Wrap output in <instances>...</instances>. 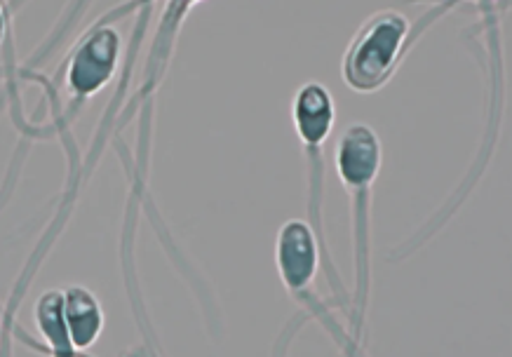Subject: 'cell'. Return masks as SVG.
Segmentation results:
<instances>
[{
  "mask_svg": "<svg viewBox=\"0 0 512 357\" xmlns=\"http://www.w3.org/2000/svg\"><path fill=\"white\" fill-rule=\"evenodd\" d=\"M12 10L15 5L10 0H0V47H5L12 36Z\"/></svg>",
  "mask_w": 512,
  "mask_h": 357,
  "instance_id": "9",
  "label": "cell"
},
{
  "mask_svg": "<svg viewBox=\"0 0 512 357\" xmlns=\"http://www.w3.org/2000/svg\"><path fill=\"white\" fill-rule=\"evenodd\" d=\"M66 325L76 353H87L101 339L106 329V311L99 294L87 285L73 282L64 287Z\"/></svg>",
  "mask_w": 512,
  "mask_h": 357,
  "instance_id": "7",
  "label": "cell"
},
{
  "mask_svg": "<svg viewBox=\"0 0 512 357\" xmlns=\"http://www.w3.org/2000/svg\"><path fill=\"white\" fill-rule=\"evenodd\" d=\"M123 62L125 38L109 19H101L78 38L64 64V87L71 101L66 120H71L80 106L104 92L116 80Z\"/></svg>",
  "mask_w": 512,
  "mask_h": 357,
  "instance_id": "6",
  "label": "cell"
},
{
  "mask_svg": "<svg viewBox=\"0 0 512 357\" xmlns=\"http://www.w3.org/2000/svg\"><path fill=\"white\" fill-rule=\"evenodd\" d=\"M451 10H456V5L433 3L419 24H412V19L395 8H383L367 15L343 50V85L355 94L383 90L400 71L404 57L412 52L423 33Z\"/></svg>",
  "mask_w": 512,
  "mask_h": 357,
  "instance_id": "3",
  "label": "cell"
},
{
  "mask_svg": "<svg viewBox=\"0 0 512 357\" xmlns=\"http://www.w3.org/2000/svg\"><path fill=\"white\" fill-rule=\"evenodd\" d=\"M433 3H449V5H463V3H468V0H433Z\"/></svg>",
  "mask_w": 512,
  "mask_h": 357,
  "instance_id": "10",
  "label": "cell"
},
{
  "mask_svg": "<svg viewBox=\"0 0 512 357\" xmlns=\"http://www.w3.org/2000/svg\"><path fill=\"white\" fill-rule=\"evenodd\" d=\"M334 167L348 195L350 261L353 287L346 313V327L355 346L365 350L367 313L372 301V198L383 167V141L379 132L362 120H350L339 130L334 144Z\"/></svg>",
  "mask_w": 512,
  "mask_h": 357,
  "instance_id": "1",
  "label": "cell"
},
{
  "mask_svg": "<svg viewBox=\"0 0 512 357\" xmlns=\"http://www.w3.org/2000/svg\"><path fill=\"white\" fill-rule=\"evenodd\" d=\"M33 325L43 341V350L50 355H73L69 325H66L64 287H47L33 303Z\"/></svg>",
  "mask_w": 512,
  "mask_h": 357,
  "instance_id": "8",
  "label": "cell"
},
{
  "mask_svg": "<svg viewBox=\"0 0 512 357\" xmlns=\"http://www.w3.org/2000/svg\"><path fill=\"white\" fill-rule=\"evenodd\" d=\"M273 261L282 287L287 289L289 299L299 306L303 318L318 322L322 332L334 341V346L343 355H365V350L357 348L355 341L350 339L348 327L336 318L332 301L322 299L318 289H315L322 268V254L318 235L308 224V219L292 217L278 228L273 245Z\"/></svg>",
  "mask_w": 512,
  "mask_h": 357,
  "instance_id": "4",
  "label": "cell"
},
{
  "mask_svg": "<svg viewBox=\"0 0 512 357\" xmlns=\"http://www.w3.org/2000/svg\"><path fill=\"white\" fill-rule=\"evenodd\" d=\"M292 125L296 139L303 148V160H306V219L313 226L320 242L322 254V271H325L329 292H332V306L346 315L350 292L343 285L341 273L336 271V264L329 252L327 226H325V200H327V158L325 146L332 137L336 125V101L332 90L320 80H306L296 87L292 94Z\"/></svg>",
  "mask_w": 512,
  "mask_h": 357,
  "instance_id": "2",
  "label": "cell"
},
{
  "mask_svg": "<svg viewBox=\"0 0 512 357\" xmlns=\"http://www.w3.org/2000/svg\"><path fill=\"white\" fill-rule=\"evenodd\" d=\"M205 0H165L163 15L158 19L156 36H153L151 52L146 57V69L141 73V87L137 92L134 104L141 106V125H139V148L134 158V174H132V193L134 198H141L146 191L148 179V160H151V127H153V106H156L158 87L163 85L167 66L172 62L174 47H177L179 31L184 26L188 12L198 8Z\"/></svg>",
  "mask_w": 512,
  "mask_h": 357,
  "instance_id": "5",
  "label": "cell"
}]
</instances>
